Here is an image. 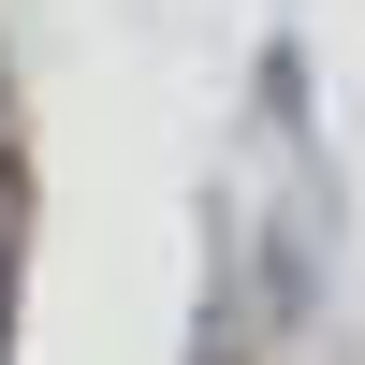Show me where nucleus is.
Masks as SVG:
<instances>
[{
	"label": "nucleus",
	"mask_w": 365,
	"mask_h": 365,
	"mask_svg": "<svg viewBox=\"0 0 365 365\" xmlns=\"http://www.w3.org/2000/svg\"><path fill=\"white\" fill-rule=\"evenodd\" d=\"M15 220H29V175L0 161V351H15V278H29V249H15Z\"/></svg>",
	"instance_id": "f257e3e1"
},
{
	"label": "nucleus",
	"mask_w": 365,
	"mask_h": 365,
	"mask_svg": "<svg viewBox=\"0 0 365 365\" xmlns=\"http://www.w3.org/2000/svg\"><path fill=\"white\" fill-rule=\"evenodd\" d=\"M205 365H220V351H205Z\"/></svg>",
	"instance_id": "f03ea898"
}]
</instances>
